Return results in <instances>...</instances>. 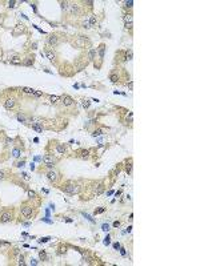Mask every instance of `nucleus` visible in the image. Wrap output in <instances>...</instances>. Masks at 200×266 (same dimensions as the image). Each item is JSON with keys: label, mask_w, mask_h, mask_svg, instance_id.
Returning a JSON list of instances; mask_svg holds the SVG:
<instances>
[{"label": "nucleus", "mask_w": 200, "mask_h": 266, "mask_svg": "<svg viewBox=\"0 0 200 266\" xmlns=\"http://www.w3.org/2000/svg\"><path fill=\"white\" fill-rule=\"evenodd\" d=\"M60 188V190H63L64 193H68V194H79L80 192H82V189H83V186H82V184L77 182V181H66V182L63 184Z\"/></svg>", "instance_id": "1"}, {"label": "nucleus", "mask_w": 200, "mask_h": 266, "mask_svg": "<svg viewBox=\"0 0 200 266\" xmlns=\"http://www.w3.org/2000/svg\"><path fill=\"white\" fill-rule=\"evenodd\" d=\"M20 216L23 218H25V220H31L32 217L36 216L35 206L31 204V202H28V201L21 202V205H20Z\"/></svg>", "instance_id": "2"}, {"label": "nucleus", "mask_w": 200, "mask_h": 266, "mask_svg": "<svg viewBox=\"0 0 200 266\" xmlns=\"http://www.w3.org/2000/svg\"><path fill=\"white\" fill-rule=\"evenodd\" d=\"M15 218V212L11 207H5L0 210V224H8V222L14 221Z\"/></svg>", "instance_id": "3"}, {"label": "nucleus", "mask_w": 200, "mask_h": 266, "mask_svg": "<svg viewBox=\"0 0 200 266\" xmlns=\"http://www.w3.org/2000/svg\"><path fill=\"white\" fill-rule=\"evenodd\" d=\"M59 160L55 157V154H51V153H47V154L43 156V164H44L45 168L48 169H53L58 164Z\"/></svg>", "instance_id": "4"}, {"label": "nucleus", "mask_w": 200, "mask_h": 266, "mask_svg": "<svg viewBox=\"0 0 200 266\" xmlns=\"http://www.w3.org/2000/svg\"><path fill=\"white\" fill-rule=\"evenodd\" d=\"M45 177H47V180H48L49 182H52V184H59V181H60V178H62L60 173H59L58 170H55V168H53V169L47 170V172H45Z\"/></svg>", "instance_id": "5"}, {"label": "nucleus", "mask_w": 200, "mask_h": 266, "mask_svg": "<svg viewBox=\"0 0 200 266\" xmlns=\"http://www.w3.org/2000/svg\"><path fill=\"white\" fill-rule=\"evenodd\" d=\"M42 55H44L51 63L58 61V53H56V51L53 48H51V47H48V45H45L44 47V51L42 52Z\"/></svg>", "instance_id": "6"}, {"label": "nucleus", "mask_w": 200, "mask_h": 266, "mask_svg": "<svg viewBox=\"0 0 200 266\" xmlns=\"http://www.w3.org/2000/svg\"><path fill=\"white\" fill-rule=\"evenodd\" d=\"M105 185L103 181H96L92 184V196H101L104 193Z\"/></svg>", "instance_id": "7"}, {"label": "nucleus", "mask_w": 200, "mask_h": 266, "mask_svg": "<svg viewBox=\"0 0 200 266\" xmlns=\"http://www.w3.org/2000/svg\"><path fill=\"white\" fill-rule=\"evenodd\" d=\"M3 107L5 108L7 111H14L15 108L17 107V100H16V97H7V99H4Z\"/></svg>", "instance_id": "8"}, {"label": "nucleus", "mask_w": 200, "mask_h": 266, "mask_svg": "<svg viewBox=\"0 0 200 266\" xmlns=\"http://www.w3.org/2000/svg\"><path fill=\"white\" fill-rule=\"evenodd\" d=\"M68 16H80V14H82V11H80V5H77V3H69V7L68 10H67L66 12Z\"/></svg>", "instance_id": "9"}, {"label": "nucleus", "mask_w": 200, "mask_h": 266, "mask_svg": "<svg viewBox=\"0 0 200 266\" xmlns=\"http://www.w3.org/2000/svg\"><path fill=\"white\" fill-rule=\"evenodd\" d=\"M60 44V39H59L58 35L55 33H51L47 36V45L48 47H51V48H55V47H58V45Z\"/></svg>", "instance_id": "10"}, {"label": "nucleus", "mask_w": 200, "mask_h": 266, "mask_svg": "<svg viewBox=\"0 0 200 266\" xmlns=\"http://www.w3.org/2000/svg\"><path fill=\"white\" fill-rule=\"evenodd\" d=\"M60 104H62L64 108H69L75 104V100H73V97H71L69 95H63V96H60Z\"/></svg>", "instance_id": "11"}, {"label": "nucleus", "mask_w": 200, "mask_h": 266, "mask_svg": "<svg viewBox=\"0 0 200 266\" xmlns=\"http://www.w3.org/2000/svg\"><path fill=\"white\" fill-rule=\"evenodd\" d=\"M27 32V28H25L24 24H21V23H17L14 28H12V35L14 36H20V35L25 33Z\"/></svg>", "instance_id": "12"}, {"label": "nucleus", "mask_w": 200, "mask_h": 266, "mask_svg": "<svg viewBox=\"0 0 200 266\" xmlns=\"http://www.w3.org/2000/svg\"><path fill=\"white\" fill-rule=\"evenodd\" d=\"M53 152L56 154H66L67 153V145L66 144H62V142H58L53 145Z\"/></svg>", "instance_id": "13"}, {"label": "nucleus", "mask_w": 200, "mask_h": 266, "mask_svg": "<svg viewBox=\"0 0 200 266\" xmlns=\"http://www.w3.org/2000/svg\"><path fill=\"white\" fill-rule=\"evenodd\" d=\"M90 154H91L90 149H79V150L76 152V156L82 160H88L90 159Z\"/></svg>", "instance_id": "14"}, {"label": "nucleus", "mask_w": 200, "mask_h": 266, "mask_svg": "<svg viewBox=\"0 0 200 266\" xmlns=\"http://www.w3.org/2000/svg\"><path fill=\"white\" fill-rule=\"evenodd\" d=\"M35 64V56L31 55V53H28L25 57H23V65L25 67H32Z\"/></svg>", "instance_id": "15"}, {"label": "nucleus", "mask_w": 200, "mask_h": 266, "mask_svg": "<svg viewBox=\"0 0 200 266\" xmlns=\"http://www.w3.org/2000/svg\"><path fill=\"white\" fill-rule=\"evenodd\" d=\"M8 63L12 64V65H21L23 64V57L20 55H14V56H11V59L8 60Z\"/></svg>", "instance_id": "16"}, {"label": "nucleus", "mask_w": 200, "mask_h": 266, "mask_svg": "<svg viewBox=\"0 0 200 266\" xmlns=\"http://www.w3.org/2000/svg\"><path fill=\"white\" fill-rule=\"evenodd\" d=\"M96 53L99 55V60H100V63H103L104 53H105V44H104V43H101V44H100L99 47L96 48Z\"/></svg>", "instance_id": "17"}, {"label": "nucleus", "mask_w": 200, "mask_h": 266, "mask_svg": "<svg viewBox=\"0 0 200 266\" xmlns=\"http://www.w3.org/2000/svg\"><path fill=\"white\" fill-rule=\"evenodd\" d=\"M123 20H124V25L125 24H134V14H132V12H124Z\"/></svg>", "instance_id": "18"}, {"label": "nucleus", "mask_w": 200, "mask_h": 266, "mask_svg": "<svg viewBox=\"0 0 200 266\" xmlns=\"http://www.w3.org/2000/svg\"><path fill=\"white\" fill-rule=\"evenodd\" d=\"M124 170H125V173L127 174H131L132 173V159L129 157V159H127V160H124Z\"/></svg>", "instance_id": "19"}, {"label": "nucleus", "mask_w": 200, "mask_h": 266, "mask_svg": "<svg viewBox=\"0 0 200 266\" xmlns=\"http://www.w3.org/2000/svg\"><path fill=\"white\" fill-rule=\"evenodd\" d=\"M132 57H134L132 49H125L124 55H123V61H129V60H132Z\"/></svg>", "instance_id": "20"}, {"label": "nucleus", "mask_w": 200, "mask_h": 266, "mask_svg": "<svg viewBox=\"0 0 200 266\" xmlns=\"http://www.w3.org/2000/svg\"><path fill=\"white\" fill-rule=\"evenodd\" d=\"M124 12H132V8H134V1L132 0H125L124 3Z\"/></svg>", "instance_id": "21"}, {"label": "nucleus", "mask_w": 200, "mask_h": 266, "mask_svg": "<svg viewBox=\"0 0 200 266\" xmlns=\"http://www.w3.org/2000/svg\"><path fill=\"white\" fill-rule=\"evenodd\" d=\"M16 118H17V121H19V122H23V124H28V117L25 116L24 113H21V112H17Z\"/></svg>", "instance_id": "22"}, {"label": "nucleus", "mask_w": 200, "mask_h": 266, "mask_svg": "<svg viewBox=\"0 0 200 266\" xmlns=\"http://www.w3.org/2000/svg\"><path fill=\"white\" fill-rule=\"evenodd\" d=\"M67 249H68V245H66V244H60V245L58 246V254L59 256H63V254H66L67 253Z\"/></svg>", "instance_id": "23"}, {"label": "nucleus", "mask_w": 200, "mask_h": 266, "mask_svg": "<svg viewBox=\"0 0 200 266\" xmlns=\"http://www.w3.org/2000/svg\"><path fill=\"white\" fill-rule=\"evenodd\" d=\"M110 80H111V83L117 84L119 81H120V76H119V73H117V72H111V75H110Z\"/></svg>", "instance_id": "24"}, {"label": "nucleus", "mask_w": 200, "mask_h": 266, "mask_svg": "<svg viewBox=\"0 0 200 266\" xmlns=\"http://www.w3.org/2000/svg\"><path fill=\"white\" fill-rule=\"evenodd\" d=\"M88 23H90V27L91 28H96V24H97L96 15H91V16L88 17Z\"/></svg>", "instance_id": "25"}, {"label": "nucleus", "mask_w": 200, "mask_h": 266, "mask_svg": "<svg viewBox=\"0 0 200 266\" xmlns=\"http://www.w3.org/2000/svg\"><path fill=\"white\" fill-rule=\"evenodd\" d=\"M87 57L90 61H95V57H96V48H91L87 53Z\"/></svg>", "instance_id": "26"}, {"label": "nucleus", "mask_w": 200, "mask_h": 266, "mask_svg": "<svg viewBox=\"0 0 200 266\" xmlns=\"http://www.w3.org/2000/svg\"><path fill=\"white\" fill-rule=\"evenodd\" d=\"M20 90L24 95H29V96H32V95L35 93V90H36V89H34V88H28V86H23V88H20Z\"/></svg>", "instance_id": "27"}, {"label": "nucleus", "mask_w": 200, "mask_h": 266, "mask_svg": "<svg viewBox=\"0 0 200 266\" xmlns=\"http://www.w3.org/2000/svg\"><path fill=\"white\" fill-rule=\"evenodd\" d=\"M49 103L52 104V105H58V104H60V96H49Z\"/></svg>", "instance_id": "28"}, {"label": "nucleus", "mask_w": 200, "mask_h": 266, "mask_svg": "<svg viewBox=\"0 0 200 266\" xmlns=\"http://www.w3.org/2000/svg\"><path fill=\"white\" fill-rule=\"evenodd\" d=\"M39 257H40V259H42L43 262H45V261H48V259H49L48 254H47L44 250H40V252H39Z\"/></svg>", "instance_id": "29"}, {"label": "nucleus", "mask_w": 200, "mask_h": 266, "mask_svg": "<svg viewBox=\"0 0 200 266\" xmlns=\"http://www.w3.org/2000/svg\"><path fill=\"white\" fill-rule=\"evenodd\" d=\"M24 258H25L24 254H19V256H17V258H16V265H25Z\"/></svg>", "instance_id": "30"}, {"label": "nucleus", "mask_w": 200, "mask_h": 266, "mask_svg": "<svg viewBox=\"0 0 200 266\" xmlns=\"http://www.w3.org/2000/svg\"><path fill=\"white\" fill-rule=\"evenodd\" d=\"M21 149H23V148H14V150H12V156H14L15 159H19V157H20Z\"/></svg>", "instance_id": "31"}, {"label": "nucleus", "mask_w": 200, "mask_h": 266, "mask_svg": "<svg viewBox=\"0 0 200 266\" xmlns=\"http://www.w3.org/2000/svg\"><path fill=\"white\" fill-rule=\"evenodd\" d=\"M80 27L84 28V29H90V23H88V19H84V20H82V23H80Z\"/></svg>", "instance_id": "32"}, {"label": "nucleus", "mask_w": 200, "mask_h": 266, "mask_svg": "<svg viewBox=\"0 0 200 266\" xmlns=\"http://www.w3.org/2000/svg\"><path fill=\"white\" fill-rule=\"evenodd\" d=\"M27 194H28V197L31 198V200H35V198H38V194H36V192H34V190L27 189Z\"/></svg>", "instance_id": "33"}, {"label": "nucleus", "mask_w": 200, "mask_h": 266, "mask_svg": "<svg viewBox=\"0 0 200 266\" xmlns=\"http://www.w3.org/2000/svg\"><path fill=\"white\" fill-rule=\"evenodd\" d=\"M7 177H8V173H7V170H0V181H4V180H7Z\"/></svg>", "instance_id": "34"}, {"label": "nucleus", "mask_w": 200, "mask_h": 266, "mask_svg": "<svg viewBox=\"0 0 200 266\" xmlns=\"http://www.w3.org/2000/svg\"><path fill=\"white\" fill-rule=\"evenodd\" d=\"M60 5H62V10L64 12H67V10L69 7V1H60Z\"/></svg>", "instance_id": "35"}, {"label": "nucleus", "mask_w": 200, "mask_h": 266, "mask_svg": "<svg viewBox=\"0 0 200 266\" xmlns=\"http://www.w3.org/2000/svg\"><path fill=\"white\" fill-rule=\"evenodd\" d=\"M14 138H10V137H7L5 138V144H4V145L5 146H10V145H14Z\"/></svg>", "instance_id": "36"}, {"label": "nucleus", "mask_w": 200, "mask_h": 266, "mask_svg": "<svg viewBox=\"0 0 200 266\" xmlns=\"http://www.w3.org/2000/svg\"><path fill=\"white\" fill-rule=\"evenodd\" d=\"M103 133V129H95V131L92 132V136L93 137H96V136H100Z\"/></svg>", "instance_id": "37"}, {"label": "nucleus", "mask_w": 200, "mask_h": 266, "mask_svg": "<svg viewBox=\"0 0 200 266\" xmlns=\"http://www.w3.org/2000/svg\"><path fill=\"white\" fill-rule=\"evenodd\" d=\"M83 108H86V109H88V108H90V105H91V101L90 100H86V99H84L83 100Z\"/></svg>", "instance_id": "38"}, {"label": "nucleus", "mask_w": 200, "mask_h": 266, "mask_svg": "<svg viewBox=\"0 0 200 266\" xmlns=\"http://www.w3.org/2000/svg\"><path fill=\"white\" fill-rule=\"evenodd\" d=\"M44 93H43L42 90H35V93L32 95V97H43Z\"/></svg>", "instance_id": "39"}, {"label": "nucleus", "mask_w": 200, "mask_h": 266, "mask_svg": "<svg viewBox=\"0 0 200 266\" xmlns=\"http://www.w3.org/2000/svg\"><path fill=\"white\" fill-rule=\"evenodd\" d=\"M104 212H105V207L100 206L99 209H95V214H101V213H104Z\"/></svg>", "instance_id": "40"}, {"label": "nucleus", "mask_w": 200, "mask_h": 266, "mask_svg": "<svg viewBox=\"0 0 200 266\" xmlns=\"http://www.w3.org/2000/svg\"><path fill=\"white\" fill-rule=\"evenodd\" d=\"M16 4H19V1H8V7L10 8H15Z\"/></svg>", "instance_id": "41"}, {"label": "nucleus", "mask_w": 200, "mask_h": 266, "mask_svg": "<svg viewBox=\"0 0 200 266\" xmlns=\"http://www.w3.org/2000/svg\"><path fill=\"white\" fill-rule=\"evenodd\" d=\"M110 244H111V237L107 235V237L104 238V245H110Z\"/></svg>", "instance_id": "42"}, {"label": "nucleus", "mask_w": 200, "mask_h": 266, "mask_svg": "<svg viewBox=\"0 0 200 266\" xmlns=\"http://www.w3.org/2000/svg\"><path fill=\"white\" fill-rule=\"evenodd\" d=\"M47 241H49V237H43V238L39 239V242H40V244H43V242H47Z\"/></svg>", "instance_id": "43"}, {"label": "nucleus", "mask_w": 200, "mask_h": 266, "mask_svg": "<svg viewBox=\"0 0 200 266\" xmlns=\"http://www.w3.org/2000/svg\"><path fill=\"white\" fill-rule=\"evenodd\" d=\"M0 246H11V244L5 241H0Z\"/></svg>", "instance_id": "44"}, {"label": "nucleus", "mask_w": 200, "mask_h": 266, "mask_svg": "<svg viewBox=\"0 0 200 266\" xmlns=\"http://www.w3.org/2000/svg\"><path fill=\"white\" fill-rule=\"evenodd\" d=\"M103 230H104V232H108V230H110V225L104 224V225H103Z\"/></svg>", "instance_id": "45"}, {"label": "nucleus", "mask_w": 200, "mask_h": 266, "mask_svg": "<svg viewBox=\"0 0 200 266\" xmlns=\"http://www.w3.org/2000/svg\"><path fill=\"white\" fill-rule=\"evenodd\" d=\"M120 226V221H115L114 222V228H119Z\"/></svg>", "instance_id": "46"}, {"label": "nucleus", "mask_w": 200, "mask_h": 266, "mask_svg": "<svg viewBox=\"0 0 200 266\" xmlns=\"http://www.w3.org/2000/svg\"><path fill=\"white\" fill-rule=\"evenodd\" d=\"M114 248L115 249H119V248H120V244H119V242H117V244H114Z\"/></svg>", "instance_id": "47"}, {"label": "nucleus", "mask_w": 200, "mask_h": 266, "mask_svg": "<svg viewBox=\"0 0 200 266\" xmlns=\"http://www.w3.org/2000/svg\"><path fill=\"white\" fill-rule=\"evenodd\" d=\"M31 265H38V262H36V259H31Z\"/></svg>", "instance_id": "48"}, {"label": "nucleus", "mask_w": 200, "mask_h": 266, "mask_svg": "<svg viewBox=\"0 0 200 266\" xmlns=\"http://www.w3.org/2000/svg\"><path fill=\"white\" fill-rule=\"evenodd\" d=\"M0 55H1V51H0Z\"/></svg>", "instance_id": "49"}]
</instances>
